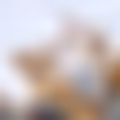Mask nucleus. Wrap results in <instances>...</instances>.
<instances>
[{"label":"nucleus","instance_id":"1","mask_svg":"<svg viewBox=\"0 0 120 120\" xmlns=\"http://www.w3.org/2000/svg\"><path fill=\"white\" fill-rule=\"evenodd\" d=\"M102 120H120V94H116V98H107V111H102Z\"/></svg>","mask_w":120,"mask_h":120}]
</instances>
